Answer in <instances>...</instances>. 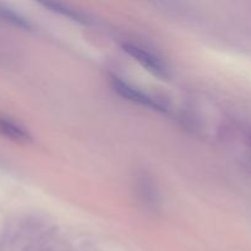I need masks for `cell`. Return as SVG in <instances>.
Listing matches in <instances>:
<instances>
[{
	"label": "cell",
	"instance_id": "7a4b0ae2",
	"mask_svg": "<svg viewBox=\"0 0 251 251\" xmlns=\"http://www.w3.org/2000/svg\"><path fill=\"white\" fill-rule=\"evenodd\" d=\"M123 48L130 56H132L135 60L139 61L144 68L151 71L152 74L159 76V77H167L166 64L158 56L147 50L146 48H142V47L134 43H124Z\"/></svg>",
	"mask_w": 251,
	"mask_h": 251
},
{
	"label": "cell",
	"instance_id": "6da1fadb",
	"mask_svg": "<svg viewBox=\"0 0 251 251\" xmlns=\"http://www.w3.org/2000/svg\"><path fill=\"white\" fill-rule=\"evenodd\" d=\"M112 87L118 95L122 96L123 98H126V100H131V102L145 105V107H149L151 109L159 110V112H164L166 110V107H163V104L159 103L158 100H156L151 96L144 93L142 91L137 90L136 87H132L131 85H129L127 82H124L120 78L112 77Z\"/></svg>",
	"mask_w": 251,
	"mask_h": 251
},
{
	"label": "cell",
	"instance_id": "277c9868",
	"mask_svg": "<svg viewBox=\"0 0 251 251\" xmlns=\"http://www.w3.org/2000/svg\"><path fill=\"white\" fill-rule=\"evenodd\" d=\"M0 19L4 20L5 22H9L10 25L17 27V28H31V24H29L28 20L25 19V17L22 16V15H20L19 12L14 11V10H11L10 7L2 6V5H0Z\"/></svg>",
	"mask_w": 251,
	"mask_h": 251
},
{
	"label": "cell",
	"instance_id": "3957f363",
	"mask_svg": "<svg viewBox=\"0 0 251 251\" xmlns=\"http://www.w3.org/2000/svg\"><path fill=\"white\" fill-rule=\"evenodd\" d=\"M0 135L20 142H27L31 140V136L24 127L4 117H0Z\"/></svg>",
	"mask_w": 251,
	"mask_h": 251
},
{
	"label": "cell",
	"instance_id": "5b68a950",
	"mask_svg": "<svg viewBox=\"0 0 251 251\" xmlns=\"http://www.w3.org/2000/svg\"><path fill=\"white\" fill-rule=\"evenodd\" d=\"M43 5L46 7H49L51 11L58 12V14H60V15H64V16L69 17V19H73V20H75V21H78V22H85L83 17L81 16L80 14H77L75 10L68 9L66 6L58 4V2H44Z\"/></svg>",
	"mask_w": 251,
	"mask_h": 251
}]
</instances>
